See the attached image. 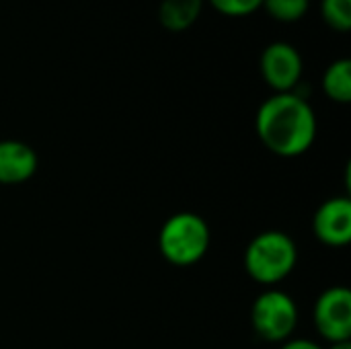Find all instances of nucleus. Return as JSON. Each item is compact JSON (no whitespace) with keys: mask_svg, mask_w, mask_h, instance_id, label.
Returning <instances> with one entry per match:
<instances>
[{"mask_svg":"<svg viewBox=\"0 0 351 349\" xmlns=\"http://www.w3.org/2000/svg\"><path fill=\"white\" fill-rule=\"evenodd\" d=\"M255 132L271 154L298 158L313 148L319 121L313 105L300 93H274L257 109Z\"/></svg>","mask_w":351,"mask_h":349,"instance_id":"nucleus-1","label":"nucleus"},{"mask_svg":"<svg viewBox=\"0 0 351 349\" xmlns=\"http://www.w3.org/2000/svg\"><path fill=\"white\" fill-rule=\"evenodd\" d=\"M298 263V247L284 230H263L245 249L243 265L247 276L265 288H278Z\"/></svg>","mask_w":351,"mask_h":349,"instance_id":"nucleus-2","label":"nucleus"},{"mask_svg":"<svg viewBox=\"0 0 351 349\" xmlns=\"http://www.w3.org/2000/svg\"><path fill=\"white\" fill-rule=\"evenodd\" d=\"M210 241V226L199 214L177 212L160 226L158 251L167 263L175 267H191L206 257Z\"/></svg>","mask_w":351,"mask_h":349,"instance_id":"nucleus-3","label":"nucleus"},{"mask_svg":"<svg viewBox=\"0 0 351 349\" xmlns=\"http://www.w3.org/2000/svg\"><path fill=\"white\" fill-rule=\"evenodd\" d=\"M251 325L259 339L284 344L292 339L298 327V304L288 292L265 288L251 306Z\"/></svg>","mask_w":351,"mask_h":349,"instance_id":"nucleus-4","label":"nucleus"},{"mask_svg":"<svg viewBox=\"0 0 351 349\" xmlns=\"http://www.w3.org/2000/svg\"><path fill=\"white\" fill-rule=\"evenodd\" d=\"M259 72L274 93H294L304 74L302 53L288 41H271L261 51Z\"/></svg>","mask_w":351,"mask_h":349,"instance_id":"nucleus-5","label":"nucleus"},{"mask_svg":"<svg viewBox=\"0 0 351 349\" xmlns=\"http://www.w3.org/2000/svg\"><path fill=\"white\" fill-rule=\"evenodd\" d=\"M313 323L327 344L351 341V292L346 286L327 288L313 306Z\"/></svg>","mask_w":351,"mask_h":349,"instance_id":"nucleus-6","label":"nucleus"},{"mask_svg":"<svg viewBox=\"0 0 351 349\" xmlns=\"http://www.w3.org/2000/svg\"><path fill=\"white\" fill-rule=\"evenodd\" d=\"M313 234L325 247L341 249L351 241L350 195H335L325 200L313 216Z\"/></svg>","mask_w":351,"mask_h":349,"instance_id":"nucleus-7","label":"nucleus"},{"mask_svg":"<svg viewBox=\"0 0 351 349\" xmlns=\"http://www.w3.org/2000/svg\"><path fill=\"white\" fill-rule=\"evenodd\" d=\"M39 169L37 152L21 140H0V185H23Z\"/></svg>","mask_w":351,"mask_h":349,"instance_id":"nucleus-8","label":"nucleus"},{"mask_svg":"<svg viewBox=\"0 0 351 349\" xmlns=\"http://www.w3.org/2000/svg\"><path fill=\"white\" fill-rule=\"evenodd\" d=\"M206 0H162L158 6V21L171 33H183L191 29L202 10Z\"/></svg>","mask_w":351,"mask_h":349,"instance_id":"nucleus-9","label":"nucleus"},{"mask_svg":"<svg viewBox=\"0 0 351 349\" xmlns=\"http://www.w3.org/2000/svg\"><path fill=\"white\" fill-rule=\"evenodd\" d=\"M323 93L329 101L348 105L351 101V62L350 58H339L331 62L321 80Z\"/></svg>","mask_w":351,"mask_h":349,"instance_id":"nucleus-10","label":"nucleus"},{"mask_svg":"<svg viewBox=\"0 0 351 349\" xmlns=\"http://www.w3.org/2000/svg\"><path fill=\"white\" fill-rule=\"evenodd\" d=\"M261 8L280 23H296L306 16L311 0H263Z\"/></svg>","mask_w":351,"mask_h":349,"instance_id":"nucleus-11","label":"nucleus"},{"mask_svg":"<svg viewBox=\"0 0 351 349\" xmlns=\"http://www.w3.org/2000/svg\"><path fill=\"white\" fill-rule=\"evenodd\" d=\"M321 16L335 33L351 31V0H321Z\"/></svg>","mask_w":351,"mask_h":349,"instance_id":"nucleus-12","label":"nucleus"},{"mask_svg":"<svg viewBox=\"0 0 351 349\" xmlns=\"http://www.w3.org/2000/svg\"><path fill=\"white\" fill-rule=\"evenodd\" d=\"M208 2L216 12H220L224 16L243 19V16L257 12L261 8L263 0H208Z\"/></svg>","mask_w":351,"mask_h":349,"instance_id":"nucleus-13","label":"nucleus"},{"mask_svg":"<svg viewBox=\"0 0 351 349\" xmlns=\"http://www.w3.org/2000/svg\"><path fill=\"white\" fill-rule=\"evenodd\" d=\"M280 349H325L323 346H319L313 339H288L284 344H280Z\"/></svg>","mask_w":351,"mask_h":349,"instance_id":"nucleus-14","label":"nucleus"},{"mask_svg":"<svg viewBox=\"0 0 351 349\" xmlns=\"http://www.w3.org/2000/svg\"><path fill=\"white\" fill-rule=\"evenodd\" d=\"M327 349H351V341H339V344H329Z\"/></svg>","mask_w":351,"mask_h":349,"instance_id":"nucleus-15","label":"nucleus"}]
</instances>
